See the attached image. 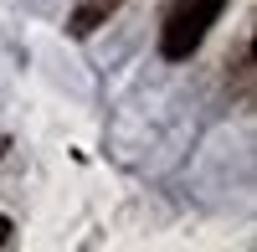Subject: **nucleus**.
Listing matches in <instances>:
<instances>
[{
	"label": "nucleus",
	"instance_id": "1",
	"mask_svg": "<svg viewBox=\"0 0 257 252\" xmlns=\"http://www.w3.org/2000/svg\"><path fill=\"white\" fill-rule=\"evenodd\" d=\"M221 6H226V0H175L170 16H165V26H160V52L170 62H185L206 41V31L216 26Z\"/></svg>",
	"mask_w": 257,
	"mask_h": 252
},
{
	"label": "nucleus",
	"instance_id": "2",
	"mask_svg": "<svg viewBox=\"0 0 257 252\" xmlns=\"http://www.w3.org/2000/svg\"><path fill=\"white\" fill-rule=\"evenodd\" d=\"M113 6H118V0H88V6H82V11L72 16V31H77V36H88V31H93V26H98V21L108 16Z\"/></svg>",
	"mask_w": 257,
	"mask_h": 252
},
{
	"label": "nucleus",
	"instance_id": "3",
	"mask_svg": "<svg viewBox=\"0 0 257 252\" xmlns=\"http://www.w3.org/2000/svg\"><path fill=\"white\" fill-rule=\"evenodd\" d=\"M6 242H11V221L0 216V247H6Z\"/></svg>",
	"mask_w": 257,
	"mask_h": 252
},
{
	"label": "nucleus",
	"instance_id": "4",
	"mask_svg": "<svg viewBox=\"0 0 257 252\" xmlns=\"http://www.w3.org/2000/svg\"><path fill=\"white\" fill-rule=\"evenodd\" d=\"M0 150H6V139H0Z\"/></svg>",
	"mask_w": 257,
	"mask_h": 252
}]
</instances>
